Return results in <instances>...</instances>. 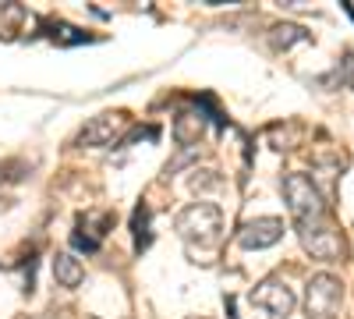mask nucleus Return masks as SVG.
Instances as JSON below:
<instances>
[{
  "label": "nucleus",
  "instance_id": "nucleus-1",
  "mask_svg": "<svg viewBox=\"0 0 354 319\" xmlns=\"http://www.w3.org/2000/svg\"><path fill=\"white\" fill-rule=\"evenodd\" d=\"M177 235H181L188 245H198V248H209L216 245L220 238V227H223V213L216 202H192L188 210H181L177 217Z\"/></svg>",
  "mask_w": 354,
  "mask_h": 319
},
{
  "label": "nucleus",
  "instance_id": "nucleus-2",
  "mask_svg": "<svg viewBox=\"0 0 354 319\" xmlns=\"http://www.w3.org/2000/svg\"><path fill=\"white\" fill-rule=\"evenodd\" d=\"M283 199H287V210H290V217H294L298 227L326 220V202H322V195L312 185L308 174H287L283 178Z\"/></svg>",
  "mask_w": 354,
  "mask_h": 319
},
{
  "label": "nucleus",
  "instance_id": "nucleus-3",
  "mask_svg": "<svg viewBox=\"0 0 354 319\" xmlns=\"http://www.w3.org/2000/svg\"><path fill=\"white\" fill-rule=\"evenodd\" d=\"M340 302H344V284L333 273H315L308 280L305 305H308L312 319H337L340 316Z\"/></svg>",
  "mask_w": 354,
  "mask_h": 319
},
{
  "label": "nucleus",
  "instance_id": "nucleus-4",
  "mask_svg": "<svg viewBox=\"0 0 354 319\" xmlns=\"http://www.w3.org/2000/svg\"><path fill=\"white\" fill-rule=\"evenodd\" d=\"M298 238H301V248L312 259H319V263H337L340 252H344L340 235L333 230V224H326V220H315V224L298 227Z\"/></svg>",
  "mask_w": 354,
  "mask_h": 319
},
{
  "label": "nucleus",
  "instance_id": "nucleus-5",
  "mask_svg": "<svg viewBox=\"0 0 354 319\" xmlns=\"http://www.w3.org/2000/svg\"><path fill=\"white\" fill-rule=\"evenodd\" d=\"M124 125H128V113H121V110L96 113V118L78 131V146H110V142L124 131Z\"/></svg>",
  "mask_w": 354,
  "mask_h": 319
},
{
  "label": "nucleus",
  "instance_id": "nucleus-6",
  "mask_svg": "<svg viewBox=\"0 0 354 319\" xmlns=\"http://www.w3.org/2000/svg\"><path fill=\"white\" fill-rule=\"evenodd\" d=\"M252 305H259V309H266V312H273V316H290L294 305H298V298H294V291H290L283 280L270 277V280H262L255 291H252Z\"/></svg>",
  "mask_w": 354,
  "mask_h": 319
},
{
  "label": "nucleus",
  "instance_id": "nucleus-7",
  "mask_svg": "<svg viewBox=\"0 0 354 319\" xmlns=\"http://www.w3.org/2000/svg\"><path fill=\"white\" fill-rule=\"evenodd\" d=\"M280 238H283V220H277V217H259V220L245 224L241 235H238L241 248H255V252L277 245Z\"/></svg>",
  "mask_w": 354,
  "mask_h": 319
},
{
  "label": "nucleus",
  "instance_id": "nucleus-8",
  "mask_svg": "<svg viewBox=\"0 0 354 319\" xmlns=\"http://www.w3.org/2000/svg\"><path fill=\"white\" fill-rule=\"evenodd\" d=\"M53 277H57L61 287H78L85 280V270H82V263L71 252H57L53 255Z\"/></svg>",
  "mask_w": 354,
  "mask_h": 319
},
{
  "label": "nucleus",
  "instance_id": "nucleus-9",
  "mask_svg": "<svg viewBox=\"0 0 354 319\" xmlns=\"http://www.w3.org/2000/svg\"><path fill=\"white\" fill-rule=\"evenodd\" d=\"M202 128H205V121H202V113H195V110H185L181 118L174 121V138L181 142V146H192V142H198Z\"/></svg>",
  "mask_w": 354,
  "mask_h": 319
},
{
  "label": "nucleus",
  "instance_id": "nucleus-10",
  "mask_svg": "<svg viewBox=\"0 0 354 319\" xmlns=\"http://www.w3.org/2000/svg\"><path fill=\"white\" fill-rule=\"evenodd\" d=\"M131 235H135V248H149L153 245V230H149V206L138 202L135 213H131Z\"/></svg>",
  "mask_w": 354,
  "mask_h": 319
},
{
  "label": "nucleus",
  "instance_id": "nucleus-11",
  "mask_svg": "<svg viewBox=\"0 0 354 319\" xmlns=\"http://www.w3.org/2000/svg\"><path fill=\"white\" fill-rule=\"evenodd\" d=\"M270 39H273L277 50H290L294 43H305L308 33H305L301 25H290V21H287V25H273V36H270Z\"/></svg>",
  "mask_w": 354,
  "mask_h": 319
},
{
  "label": "nucleus",
  "instance_id": "nucleus-12",
  "mask_svg": "<svg viewBox=\"0 0 354 319\" xmlns=\"http://www.w3.org/2000/svg\"><path fill=\"white\" fill-rule=\"evenodd\" d=\"M337 75H340V82H347L351 89H354V57H344L340 68H337Z\"/></svg>",
  "mask_w": 354,
  "mask_h": 319
}]
</instances>
